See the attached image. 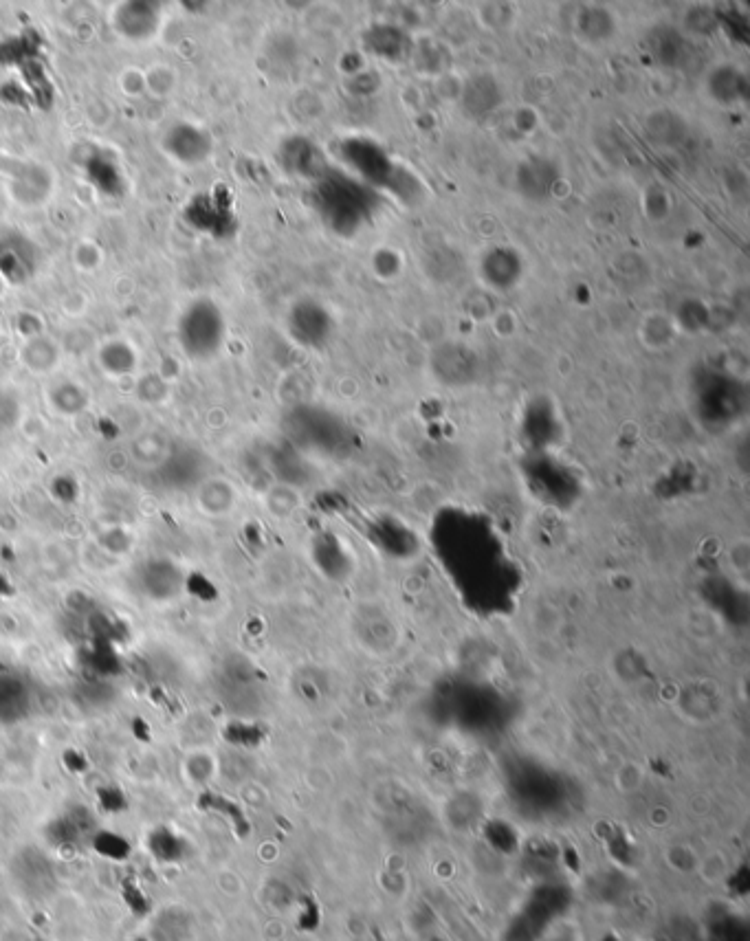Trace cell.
Masks as SVG:
<instances>
[{
    "label": "cell",
    "mask_w": 750,
    "mask_h": 941,
    "mask_svg": "<svg viewBox=\"0 0 750 941\" xmlns=\"http://www.w3.org/2000/svg\"><path fill=\"white\" fill-rule=\"evenodd\" d=\"M124 900L128 902L132 913L143 915V913L150 911L148 898H146V895H143V891L137 887V884H126V887H124Z\"/></svg>",
    "instance_id": "cell-25"
},
{
    "label": "cell",
    "mask_w": 750,
    "mask_h": 941,
    "mask_svg": "<svg viewBox=\"0 0 750 941\" xmlns=\"http://www.w3.org/2000/svg\"><path fill=\"white\" fill-rule=\"evenodd\" d=\"M502 102V93L498 82L491 75H478L465 88V108L467 113L482 117L489 115Z\"/></svg>",
    "instance_id": "cell-16"
},
{
    "label": "cell",
    "mask_w": 750,
    "mask_h": 941,
    "mask_svg": "<svg viewBox=\"0 0 750 941\" xmlns=\"http://www.w3.org/2000/svg\"><path fill=\"white\" fill-rule=\"evenodd\" d=\"M0 291H3V280H0Z\"/></svg>",
    "instance_id": "cell-27"
},
{
    "label": "cell",
    "mask_w": 750,
    "mask_h": 941,
    "mask_svg": "<svg viewBox=\"0 0 750 941\" xmlns=\"http://www.w3.org/2000/svg\"><path fill=\"white\" fill-rule=\"evenodd\" d=\"M212 761V757H207L205 752H196L192 757V768H190V777L194 783H205L209 777H212L214 770H205V763Z\"/></svg>",
    "instance_id": "cell-26"
},
{
    "label": "cell",
    "mask_w": 750,
    "mask_h": 941,
    "mask_svg": "<svg viewBox=\"0 0 750 941\" xmlns=\"http://www.w3.org/2000/svg\"><path fill=\"white\" fill-rule=\"evenodd\" d=\"M366 42L372 53H377L379 58L390 60V62H401L407 55V51H410V42H407L405 33L399 27H392V25L372 27L366 33Z\"/></svg>",
    "instance_id": "cell-15"
},
{
    "label": "cell",
    "mask_w": 750,
    "mask_h": 941,
    "mask_svg": "<svg viewBox=\"0 0 750 941\" xmlns=\"http://www.w3.org/2000/svg\"><path fill=\"white\" fill-rule=\"evenodd\" d=\"M163 22V11L157 3H143V0H128L119 3L110 18V25L119 38L126 42H148L157 36Z\"/></svg>",
    "instance_id": "cell-5"
},
{
    "label": "cell",
    "mask_w": 750,
    "mask_h": 941,
    "mask_svg": "<svg viewBox=\"0 0 750 941\" xmlns=\"http://www.w3.org/2000/svg\"><path fill=\"white\" fill-rule=\"evenodd\" d=\"M20 403H18V398L16 396H11L7 392L0 394V429L7 431V429H14L16 423H18V416H20Z\"/></svg>",
    "instance_id": "cell-23"
},
{
    "label": "cell",
    "mask_w": 750,
    "mask_h": 941,
    "mask_svg": "<svg viewBox=\"0 0 750 941\" xmlns=\"http://www.w3.org/2000/svg\"><path fill=\"white\" fill-rule=\"evenodd\" d=\"M73 262L80 269L93 271L99 267V262H102V251H99L93 242H80L73 251Z\"/></svg>",
    "instance_id": "cell-22"
},
{
    "label": "cell",
    "mask_w": 750,
    "mask_h": 941,
    "mask_svg": "<svg viewBox=\"0 0 750 941\" xmlns=\"http://www.w3.org/2000/svg\"><path fill=\"white\" fill-rule=\"evenodd\" d=\"M150 851L163 862H174L185 856V840L170 832L168 827H159L157 832L150 836Z\"/></svg>",
    "instance_id": "cell-19"
},
{
    "label": "cell",
    "mask_w": 750,
    "mask_h": 941,
    "mask_svg": "<svg viewBox=\"0 0 750 941\" xmlns=\"http://www.w3.org/2000/svg\"><path fill=\"white\" fill-rule=\"evenodd\" d=\"M176 339H179V346L190 361H212L227 341V319L223 308L209 297L192 300L183 308L179 324H176Z\"/></svg>",
    "instance_id": "cell-3"
},
{
    "label": "cell",
    "mask_w": 750,
    "mask_h": 941,
    "mask_svg": "<svg viewBox=\"0 0 750 941\" xmlns=\"http://www.w3.org/2000/svg\"><path fill=\"white\" fill-rule=\"evenodd\" d=\"M238 500V493L234 484L223 478H207L201 480L194 491V502L198 511L207 517H225L234 511Z\"/></svg>",
    "instance_id": "cell-13"
},
{
    "label": "cell",
    "mask_w": 750,
    "mask_h": 941,
    "mask_svg": "<svg viewBox=\"0 0 750 941\" xmlns=\"http://www.w3.org/2000/svg\"><path fill=\"white\" fill-rule=\"evenodd\" d=\"M517 179H520V190L531 196V198H544L557 181V170L553 163H548L546 159H533L524 165H520V172H517Z\"/></svg>",
    "instance_id": "cell-17"
},
{
    "label": "cell",
    "mask_w": 750,
    "mask_h": 941,
    "mask_svg": "<svg viewBox=\"0 0 750 941\" xmlns=\"http://www.w3.org/2000/svg\"><path fill=\"white\" fill-rule=\"evenodd\" d=\"M161 150L181 168H196L214 154V137L192 121H176L161 135Z\"/></svg>",
    "instance_id": "cell-4"
},
{
    "label": "cell",
    "mask_w": 750,
    "mask_h": 941,
    "mask_svg": "<svg viewBox=\"0 0 750 941\" xmlns=\"http://www.w3.org/2000/svg\"><path fill=\"white\" fill-rule=\"evenodd\" d=\"M729 566L735 574H746L748 572V566H750V548H748V541L746 539H740L737 541V544L731 546L729 550Z\"/></svg>",
    "instance_id": "cell-24"
},
{
    "label": "cell",
    "mask_w": 750,
    "mask_h": 941,
    "mask_svg": "<svg viewBox=\"0 0 750 941\" xmlns=\"http://www.w3.org/2000/svg\"><path fill=\"white\" fill-rule=\"evenodd\" d=\"M95 849L104 858H110V860H124L130 854V845L124 838L117 834H106V832L95 838Z\"/></svg>",
    "instance_id": "cell-21"
},
{
    "label": "cell",
    "mask_w": 750,
    "mask_h": 941,
    "mask_svg": "<svg viewBox=\"0 0 750 941\" xmlns=\"http://www.w3.org/2000/svg\"><path fill=\"white\" fill-rule=\"evenodd\" d=\"M313 203L335 234L350 238L372 220L379 209V194L357 176L328 170L322 179L315 181Z\"/></svg>",
    "instance_id": "cell-1"
},
{
    "label": "cell",
    "mask_w": 750,
    "mask_h": 941,
    "mask_svg": "<svg viewBox=\"0 0 750 941\" xmlns=\"http://www.w3.org/2000/svg\"><path fill=\"white\" fill-rule=\"evenodd\" d=\"M9 190L14 194L18 205L38 207L47 201L53 190V176L47 168H42V165L27 163L16 172Z\"/></svg>",
    "instance_id": "cell-10"
},
{
    "label": "cell",
    "mask_w": 750,
    "mask_h": 941,
    "mask_svg": "<svg viewBox=\"0 0 750 941\" xmlns=\"http://www.w3.org/2000/svg\"><path fill=\"white\" fill-rule=\"evenodd\" d=\"M40 269V251L22 234L0 236V280L25 284Z\"/></svg>",
    "instance_id": "cell-6"
},
{
    "label": "cell",
    "mask_w": 750,
    "mask_h": 941,
    "mask_svg": "<svg viewBox=\"0 0 750 941\" xmlns=\"http://www.w3.org/2000/svg\"><path fill=\"white\" fill-rule=\"evenodd\" d=\"M339 154L348 168L357 174V179L372 190H388L401 196L403 201L418 190L414 176L401 168L377 141L368 137H348L339 143Z\"/></svg>",
    "instance_id": "cell-2"
},
{
    "label": "cell",
    "mask_w": 750,
    "mask_h": 941,
    "mask_svg": "<svg viewBox=\"0 0 750 941\" xmlns=\"http://www.w3.org/2000/svg\"><path fill=\"white\" fill-rule=\"evenodd\" d=\"M280 154H282L284 168L291 174L304 176V179L317 181L330 170L324 161L322 150H319L313 141H308L304 137L286 139L282 143Z\"/></svg>",
    "instance_id": "cell-8"
},
{
    "label": "cell",
    "mask_w": 750,
    "mask_h": 941,
    "mask_svg": "<svg viewBox=\"0 0 750 941\" xmlns=\"http://www.w3.org/2000/svg\"><path fill=\"white\" fill-rule=\"evenodd\" d=\"M482 278L493 286L495 291H509L522 280L524 262L517 251L509 247H495L482 258Z\"/></svg>",
    "instance_id": "cell-9"
},
{
    "label": "cell",
    "mask_w": 750,
    "mask_h": 941,
    "mask_svg": "<svg viewBox=\"0 0 750 941\" xmlns=\"http://www.w3.org/2000/svg\"><path fill=\"white\" fill-rule=\"evenodd\" d=\"M135 394L141 403L161 405L170 398V383L157 372L143 374L135 383Z\"/></svg>",
    "instance_id": "cell-20"
},
{
    "label": "cell",
    "mask_w": 750,
    "mask_h": 941,
    "mask_svg": "<svg viewBox=\"0 0 750 941\" xmlns=\"http://www.w3.org/2000/svg\"><path fill=\"white\" fill-rule=\"evenodd\" d=\"M47 405L53 414L62 418L82 416L91 407V392L80 381L60 379L49 385Z\"/></svg>",
    "instance_id": "cell-12"
},
{
    "label": "cell",
    "mask_w": 750,
    "mask_h": 941,
    "mask_svg": "<svg viewBox=\"0 0 750 941\" xmlns=\"http://www.w3.org/2000/svg\"><path fill=\"white\" fill-rule=\"evenodd\" d=\"M97 365L108 379H126L139 368V352L126 339H108L97 348Z\"/></svg>",
    "instance_id": "cell-11"
},
{
    "label": "cell",
    "mask_w": 750,
    "mask_h": 941,
    "mask_svg": "<svg viewBox=\"0 0 750 941\" xmlns=\"http://www.w3.org/2000/svg\"><path fill=\"white\" fill-rule=\"evenodd\" d=\"M18 359L20 365L31 374H53L58 370L62 352L60 346L47 335H36L31 339H25L20 350H18Z\"/></svg>",
    "instance_id": "cell-14"
},
{
    "label": "cell",
    "mask_w": 750,
    "mask_h": 941,
    "mask_svg": "<svg viewBox=\"0 0 750 941\" xmlns=\"http://www.w3.org/2000/svg\"><path fill=\"white\" fill-rule=\"evenodd\" d=\"M709 86L713 97H718V102L724 104L742 102L746 97V77L737 69H731V66H722V69L715 71Z\"/></svg>",
    "instance_id": "cell-18"
},
{
    "label": "cell",
    "mask_w": 750,
    "mask_h": 941,
    "mask_svg": "<svg viewBox=\"0 0 750 941\" xmlns=\"http://www.w3.org/2000/svg\"><path fill=\"white\" fill-rule=\"evenodd\" d=\"M333 330V317L322 304L313 300L297 302L289 313V332L295 341L304 346H319Z\"/></svg>",
    "instance_id": "cell-7"
}]
</instances>
